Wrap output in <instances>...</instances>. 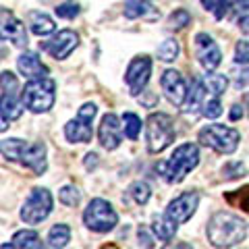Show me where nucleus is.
<instances>
[{
    "label": "nucleus",
    "instance_id": "aec40b11",
    "mask_svg": "<svg viewBox=\"0 0 249 249\" xmlns=\"http://www.w3.org/2000/svg\"><path fill=\"white\" fill-rule=\"evenodd\" d=\"M29 29H31V34H36V36L44 37V36L54 34L56 25H54V21H52L46 13L31 11V13H29Z\"/></svg>",
    "mask_w": 249,
    "mask_h": 249
},
{
    "label": "nucleus",
    "instance_id": "2f4dec72",
    "mask_svg": "<svg viewBox=\"0 0 249 249\" xmlns=\"http://www.w3.org/2000/svg\"><path fill=\"white\" fill-rule=\"evenodd\" d=\"M58 199H60V204H65V206H69V208H75V206L81 201V193H79V189H77V187L65 185V187L60 189V193H58Z\"/></svg>",
    "mask_w": 249,
    "mask_h": 249
},
{
    "label": "nucleus",
    "instance_id": "20e7f679",
    "mask_svg": "<svg viewBox=\"0 0 249 249\" xmlns=\"http://www.w3.org/2000/svg\"><path fill=\"white\" fill-rule=\"evenodd\" d=\"M175 121L164 112H152L145 121V142L152 154H160L175 142Z\"/></svg>",
    "mask_w": 249,
    "mask_h": 249
},
{
    "label": "nucleus",
    "instance_id": "f257e3e1",
    "mask_svg": "<svg viewBox=\"0 0 249 249\" xmlns=\"http://www.w3.org/2000/svg\"><path fill=\"white\" fill-rule=\"evenodd\" d=\"M208 241L216 249H231L247 237V222L231 212H216L208 222Z\"/></svg>",
    "mask_w": 249,
    "mask_h": 249
},
{
    "label": "nucleus",
    "instance_id": "b1692460",
    "mask_svg": "<svg viewBox=\"0 0 249 249\" xmlns=\"http://www.w3.org/2000/svg\"><path fill=\"white\" fill-rule=\"evenodd\" d=\"M201 83H204L206 96H212V98H220L229 88V79L218 73H208L204 79H201Z\"/></svg>",
    "mask_w": 249,
    "mask_h": 249
},
{
    "label": "nucleus",
    "instance_id": "a211bd4d",
    "mask_svg": "<svg viewBox=\"0 0 249 249\" xmlns=\"http://www.w3.org/2000/svg\"><path fill=\"white\" fill-rule=\"evenodd\" d=\"M124 17L127 19H143V21H158L160 11L150 0H127L124 4Z\"/></svg>",
    "mask_w": 249,
    "mask_h": 249
},
{
    "label": "nucleus",
    "instance_id": "ea45409f",
    "mask_svg": "<svg viewBox=\"0 0 249 249\" xmlns=\"http://www.w3.org/2000/svg\"><path fill=\"white\" fill-rule=\"evenodd\" d=\"M241 116H243V108H241L239 104H232V108H231V114H229V119H231V121H239Z\"/></svg>",
    "mask_w": 249,
    "mask_h": 249
},
{
    "label": "nucleus",
    "instance_id": "79ce46f5",
    "mask_svg": "<svg viewBox=\"0 0 249 249\" xmlns=\"http://www.w3.org/2000/svg\"><path fill=\"white\" fill-rule=\"evenodd\" d=\"M85 166H88L89 170H91V168H96V166H98V154H93V152H91V154L85 156Z\"/></svg>",
    "mask_w": 249,
    "mask_h": 249
},
{
    "label": "nucleus",
    "instance_id": "f704fd0d",
    "mask_svg": "<svg viewBox=\"0 0 249 249\" xmlns=\"http://www.w3.org/2000/svg\"><path fill=\"white\" fill-rule=\"evenodd\" d=\"M54 11H56V17H60V19H75L81 9H79V4H77L75 0H67V2L58 4Z\"/></svg>",
    "mask_w": 249,
    "mask_h": 249
},
{
    "label": "nucleus",
    "instance_id": "c756f323",
    "mask_svg": "<svg viewBox=\"0 0 249 249\" xmlns=\"http://www.w3.org/2000/svg\"><path fill=\"white\" fill-rule=\"evenodd\" d=\"M178 52H181V48H178V42L177 40H164V42L158 46V58L162 62H173V60H177Z\"/></svg>",
    "mask_w": 249,
    "mask_h": 249
},
{
    "label": "nucleus",
    "instance_id": "1a4fd4ad",
    "mask_svg": "<svg viewBox=\"0 0 249 249\" xmlns=\"http://www.w3.org/2000/svg\"><path fill=\"white\" fill-rule=\"evenodd\" d=\"M96 112H98L96 104H83L79 108L77 119L69 121L65 124V135H67L69 142H73V143H88V142H91V135H93L91 121H93V116H96Z\"/></svg>",
    "mask_w": 249,
    "mask_h": 249
},
{
    "label": "nucleus",
    "instance_id": "c9c22d12",
    "mask_svg": "<svg viewBox=\"0 0 249 249\" xmlns=\"http://www.w3.org/2000/svg\"><path fill=\"white\" fill-rule=\"evenodd\" d=\"M235 62L237 65H249V42L239 40L235 46Z\"/></svg>",
    "mask_w": 249,
    "mask_h": 249
},
{
    "label": "nucleus",
    "instance_id": "c85d7f7f",
    "mask_svg": "<svg viewBox=\"0 0 249 249\" xmlns=\"http://www.w3.org/2000/svg\"><path fill=\"white\" fill-rule=\"evenodd\" d=\"M123 131L129 139H137L139 131H142V121H139V116L133 112H124L123 114Z\"/></svg>",
    "mask_w": 249,
    "mask_h": 249
},
{
    "label": "nucleus",
    "instance_id": "49530a36",
    "mask_svg": "<svg viewBox=\"0 0 249 249\" xmlns=\"http://www.w3.org/2000/svg\"><path fill=\"white\" fill-rule=\"evenodd\" d=\"M0 249H17V247H15L13 243H4V245H2V247H0Z\"/></svg>",
    "mask_w": 249,
    "mask_h": 249
},
{
    "label": "nucleus",
    "instance_id": "37998d69",
    "mask_svg": "<svg viewBox=\"0 0 249 249\" xmlns=\"http://www.w3.org/2000/svg\"><path fill=\"white\" fill-rule=\"evenodd\" d=\"M164 249H193V247L189 243H185V241H175V243H170L168 241Z\"/></svg>",
    "mask_w": 249,
    "mask_h": 249
},
{
    "label": "nucleus",
    "instance_id": "39448f33",
    "mask_svg": "<svg viewBox=\"0 0 249 249\" xmlns=\"http://www.w3.org/2000/svg\"><path fill=\"white\" fill-rule=\"evenodd\" d=\"M199 143L206 145V147H212L214 152L218 154H232L239 147V142H241V133L237 129L232 127H227V124H208L199 131Z\"/></svg>",
    "mask_w": 249,
    "mask_h": 249
},
{
    "label": "nucleus",
    "instance_id": "7c9ffc66",
    "mask_svg": "<svg viewBox=\"0 0 249 249\" xmlns=\"http://www.w3.org/2000/svg\"><path fill=\"white\" fill-rule=\"evenodd\" d=\"M201 114L206 119H218L222 114V104H220V98H212V96H206L204 102H201Z\"/></svg>",
    "mask_w": 249,
    "mask_h": 249
},
{
    "label": "nucleus",
    "instance_id": "58836bf2",
    "mask_svg": "<svg viewBox=\"0 0 249 249\" xmlns=\"http://www.w3.org/2000/svg\"><path fill=\"white\" fill-rule=\"evenodd\" d=\"M139 239H142V243H143L145 249H152L154 247V241L150 239V235H147V231L142 229V227H139Z\"/></svg>",
    "mask_w": 249,
    "mask_h": 249
},
{
    "label": "nucleus",
    "instance_id": "5701e85b",
    "mask_svg": "<svg viewBox=\"0 0 249 249\" xmlns=\"http://www.w3.org/2000/svg\"><path fill=\"white\" fill-rule=\"evenodd\" d=\"M69 241H71V229H69L67 224H54L48 232V237H46L44 247L46 249H62Z\"/></svg>",
    "mask_w": 249,
    "mask_h": 249
},
{
    "label": "nucleus",
    "instance_id": "f8f14e48",
    "mask_svg": "<svg viewBox=\"0 0 249 249\" xmlns=\"http://www.w3.org/2000/svg\"><path fill=\"white\" fill-rule=\"evenodd\" d=\"M40 46H42V50L48 52L52 58L65 60L69 54H71L77 46H79V36H77L75 31H71V29H62V31H58V34L52 37V40L40 42Z\"/></svg>",
    "mask_w": 249,
    "mask_h": 249
},
{
    "label": "nucleus",
    "instance_id": "4be33fe9",
    "mask_svg": "<svg viewBox=\"0 0 249 249\" xmlns=\"http://www.w3.org/2000/svg\"><path fill=\"white\" fill-rule=\"evenodd\" d=\"M177 229H178V224H175L166 214H164V216H154V218H152V231H154V235L158 237L160 241H170V239H175Z\"/></svg>",
    "mask_w": 249,
    "mask_h": 249
},
{
    "label": "nucleus",
    "instance_id": "cd10ccee",
    "mask_svg": "<svg viewBox=\"0 0 249 249\" xmlns=\"http://www.w3.org/2000/svg\"><path fill=\"white\" fill-rule=\"evenodd\" d=\"M129 196H131V199H133L135 204L143 206V204H147V201H150L152 189H150V185H147L145 181H135V183L129 185Z\"/></svg>",
    "mask_w": 249,
    "mask_h": 249
},
{
    "label": "nucleus",
    "instance_id": "2eb2a0df",
    "mask_svg": "<svg viewBox=\"0 0 249 249\" xmlns=\"http://www.w3.org/2000/svg\"><path fill=\"white\" fill-rule=\"evenodd\" d=\"M98 139L102 147L106 150H116L123 142V124L119 121L116 114H104L102 116V123H100V129H98Z\"/></svg>",
    "mask_w": 249,
    "mask_h": 249
},
{
    "label": "nucleus",
    "instance_id": "72a5a7b5",
    "mask_svg": "<svg viewBox=\"0 0 249 249\" xmlns=\"http://www.w3.org/2000/svg\"><path fill=\"white\" fill-rule=\"evenodd\" d=\"M191 23V15L187 9H177L173 15L168 17V27L170 29H183Z\"/></svg>",
    "mask_w": 249,
    "mask_h": 249
},
{
    "label": "nucleus",
    "instance_id": "bb28decb",
    "mask_svg": "<svg viewBox=\"0 0 249 249\" xmlns=\"http://www.w3.org/2000/svg\"><path fill=\"white\" fill-rule=\"evenodd\" d=\"M23 147H25V142H23V139H17V137L2 139V142H0V152H2L4 158H9L13 162H19Z\"/></svg>",
    "mask_w": 249,
    "mask_h": 249
},
{
    "label": "nucleus",
    "instance_id": "e433bc0d",
    "mask_svg": "<svg viewBox=\"0 0 249 249\" xmlns=\"http://www.w3.org/2000/svg\"><path fill=\"white\" fill-rule=\"evenodd\" d=\"M222 173H224V178H239V177L247 175V168L241 164V162H229Z\"/></svg>",
    "mask_w": 249,
    "mask_h": 249
},
{
    "label": "nucleus",
    "instance_id": "6e6552de",
    "mask_svg": "<svg viewBox=\"0 0 249 249\" xmlns=\"http://www.w3.org/2000/svg\"><path fill=\"white\" fill-rule=\"evenodd\" d=\"M52 193L44 187H36L21 208V220L25 224H40L52 212Z\"/></svg>",
    "mask_w": 249,
    "mask_h": 249
},
{
    "label": "nucleus",
    "instance_id": "423d86ee",
    "mask_svg": "<svg viewBox=\"0 0 249 249\" xmlns=\"http://www.w3.org/2000/svg\"><path fill=\"white\" fill-rule=\"evenodd\" d=\"M0 114L6 121H17L23 114V102H21V93H19V79L17 75L11 71L0 73Z\"/></svg>",
    "mask_w": 249,
    "mask_h": 249
},
{
    "label": "nucleus",
    "instance_id": "393cba45",
    "mask_svg": "<svg viewBox=\"0 0 249 249\" xmlns=\"http://www.w3.org/2000/svg\"><path fill=\"white\" fill-rule=\"evenodd\" d=\"M11 243L17 247V249H42V239L40 235H37L36 231H19V232H15V237Z\"/></svg>",
    "mask_w": 249,
    "mask_h": 249
},
{
    "label": "nucleus",
    "instance_id": "de8ad7c7",
    "mask_svg": "<svg viewBox=\"0 0 249 249\" xmlns=\"http://www.w3.org/2000/svg\"><path fill=\"white\" fill-rule=\"evenodd\" d=\"M247 104H249V100H247Z\"/></svg>",
    "mask_w": 249,
    "mask_h": 249
},
{
    "label": "nucleus",
    "instance_id": "9b49d317",
    "mask_svg": "<svg viewBox=\"0 0 249 249\" xmlns=\"http://www.w3.org/2000/svg\"><path fill=\"white\" fill-rule=\"evenodd\" d=\"M199 204V196L196 191H185L178 197H175L166 208V216L175 224H185L187 220H191V216L196 214Z\"/></svg>",
    "mask_w": 249,
    "mask_h": 249
},
{
    "label": "nucleus",
    "instance_id": "dca6fc26",
    "mask_svg": "<svg viewBox=\"0 0 249 249\" xmlns=\"http://www.w3.org/2000/svg\"><path fill=\"white\" fill-rule=\"evenodd\" d=\"M160 85H162V91H164V96L175 106L181 108L183 102H185V96H187V83L183 79V75L178 73V71H175V69H168V71H164V75H162Z\"/></svg>",
    "mask_w": 249,
    "mask_h": 249
},
{
    "label": "nucleus",
    "instance_id": "a19ab883",
    "mask_svg": "<svg viewBox=\"0 0 249 249\" xmlns=\"http://www.w3.org/2000/svg\"><path fill=\"white\" fill-rule=\"evenodd\" d=\"M237 88H245V85H249V69L247 71H243L239 77H237V81H235Z\"/></svg>",
    "mask_w": 249,
    "mask_h": 249
},
{
    "label": "nucleus",
    "instance_id": "ddd939ff",
    "mask_svg": "<svg viewBox=\"0 0 249 249\" xmlns=\"http://www.w3.org/2000/svg\"><path fill=\"white\" fill-rule=\"evenodd\" d=\"M196 56L199 60V65L210 73H212L214 69H218V65L222 62L220 48H218V44L208 34H197L196 36Z\"/></svg>",
    "mask_w": 249,
    "mask_h": 249
},
{
    "label": "nucleus",
    "instance_id": "f3484780",
    "mask_svg": "<svg viewBox=\"0 0 249 249\" xmlns=\"http://www.w3.org/2000/svg\"><path fill=\"white\" fill-rule=\"evenodd\" d=\"M19 162L25 168H29L34 175H44L46 168H48V162H46V145L44 143H31L23 147V152L19 156Z\"/></svg>",
    "mask_w": 249,
    "mask_h": 249
},
{
    "label": "nucleus",
    "instance_id": "f03ea898",
    "mask_svg": "<svg viewBox=\"0 0 249 249\" xmlns=\"http://www.w3.org/2000/svg\"><path fill=\"white\" fill-rule=\"evenodd\" d=\"M199 164V150L196 143H183L173 152V156L160 164V173L166 183H181L183 178Z\"/></svg>",
    "mask_w": 249,
    "mask_h": 249
},
{
    "label": "nucleus",
    "instance_id": "9d476101",
    "mask_svg": "<svg viewBox=\"0 0 249 249\" xmlns=\"http://www.w3.org/2000/svg\"><path fill=\"white\" fill-rule=\"evenodd\" d=\"M150 75H152V58L150 56L142 54V56H135L129 62L127 73H124V81L129 85L131 96L143 93L147 81H150Z\"/></svg>",
    "mask_w": 249,
    "mask_h": 249
},
{
    "label": "nucleus",
    "instance_id": "4c0bfd02",
    "mask_svg": "<svg viewBox=\"0 0 249 249\" xmlns=\"http://www.w3.org/2000/svg\"><path fill=\"white\" fill-rule=\"evenodd\" d=\"M237 23H239V29L243 31V34L249 36V9L245 13H241L239 17H237Z\"/></svg>",
    "mask_w": 249,
    "mask_h": 249
},
{
    "label": "nucleus",
    "instance_id": "6ab92c4d",
    "mask_svg": "<svg viewBox=\"0 0 249 249\" xmlns=\"http://www.w3.org/2000/svg\"><path fill=\"white\" fill-rule=\"evenodd\" d=\"M17 67H19V71L29 77V79H36V77H46L50 71H48V67L42 62V58L37 56L36 52H23L21 56L17 58Z\"/></svg>",
    "mask_w": 249,
    "mask_h": 249
},
{
    "label": "nucleus",
    "instance_id": "a18cd8bd",
    "mask_svg": "<svg viewBox=\"0 0 249 249\" xmlns=\"http://www.w3.org/2000/svg\"><path fill=\"white\" fill-rule=\"evenodd\" d=\"M100 249H119V247H116L114 243H106V245H102V247H100Z\"/></svg>",
    "mask_w": 249,
    "mask_h": 249
},
{
    "label": "nucleus",
    "instance_id": "412c9836",
    "mask_svg": "<svg viewBox=\"0 0 249 249\" xmlns=\"http://www.w3.org/2000/svg\"><path fill=\"white\" fill-rule=\"evenodd\" d=\"M204 98H206L204 83H201V79H193V81H191V88L187 89V96H185V102H183V106H181V110H183V112H193L196 108L201 106Z\"/></svg>",
    "mask_w": 249,
    "mask_h": 249
},
{
    "label": "nucleus",
    "instance_id": "4468645a",
    "mask_svg": "<svg viewBox=\"0 0 249 249\" xmlns=\"http://www.w3.org/2000/svg\"><path fill=\"white\" fill-rule=\"evenodd\" d=\"M0 37L13 42L15 46H19V48H25L27 46L25 25H23L9 9H0Z\"/></svg>",
    "mask_w": 249,
    "mask_h": 249
},
{
    "label": "nucleus",
    "instance_id": "7ed1b4c3",
    "mask_svg": "<svg viewBox=\"0 0 249 249\" xmlns=\"http://www.w3.org/2000/svg\"><path fill=\"white\" fill-rule=\"evenodd\" d=\"M56 100V83L50 77H36L25 83L21 91V102L27 110L40 114L48 112Z\"/></svg>",
    "mask_w": 249,
    "mask_h": 249
},
{
    "label": "nucleus",
    "instance_id": "a878e982",
    "mask_svg": "<svg viewBox=\"0 0 249 249\" xmlns=\"http://www.w3.org/2000/svg\"><path fill=\"white\" fill-rule=\"evenodd\" d=\"M224 201L232 208H241L243 212H249V185L241 187V189L224 193Z\"/></svg>",
    "mask_w": 249,
    "mask_h": 249
},
{
    "label": "nucleus",
    "instance_id": "0eeeda50",
    "mask_svg": "<svg viewBox=\"0 0 249 249\" xmlns=\"http://www.w3.org/2000/svg\"><path fill=\"white\" fill-rule=\"evenodd\" d=\"M83 222L85 227L91 229L93 232H108L116 227L119 216H116L114 208L108 204L106 199H91L89 206L83 212Z\"/></svg>",
    "mask_w": 249,
    "mask_h": 249
},
{
    "label": "nucleus",
    "instance_id": "473e14b6",
    "mask_svg": "<svg viewBox=\"0 0 249 249\" xmlns=\"http://www.w3.org/2000/svg\"><path fill=\"white\" fill-rule=\"evenodd\" d=\"M201 4H204V9L210 11V13H214V17L220 21L224 19L229 15V4H227V0H201Z\"/></svg>",
    "mask_w": 249,
    "mask_h": 249
},
{
    "label": "nucleus",
    "instance_id": "c03bdc74",
    "mask_svg": "<svg viewBox=\"0 0 249 249\" xmlns=\"http://www.w3.org/2000/svg\"><path fill=\"white\" fill-rule=\"evenodd\" d=\"M11 127V124H9V121H6L4 119V116L2 114H0V133H2V131H6V129H9Z\"/></svg>",
    "mask_w": 249,
    "mask_h": 249
}]
</instances>
